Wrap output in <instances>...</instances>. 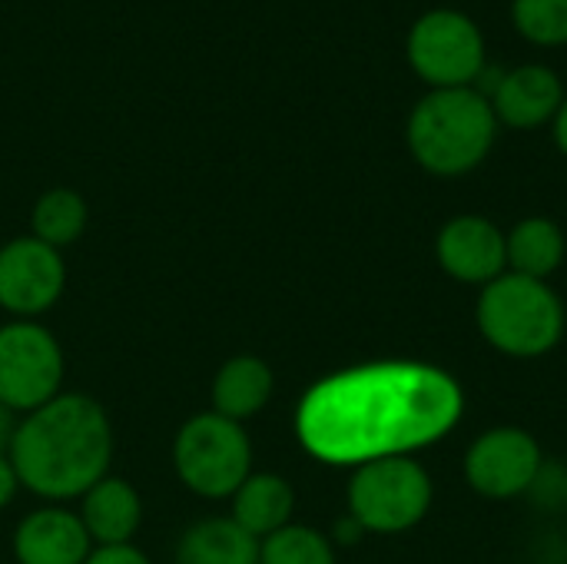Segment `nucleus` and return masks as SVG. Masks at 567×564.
Listing matches in <instances>:
<instances>
[{"label":"nucleus","mask_w":567,"mask_h":564,"mask_svg":"<svg viewBox=\"0 0 567 564\" xmlns=\"http://www.w3.org/2000/svg\"><path fill=\"white\" fill-rule=\"evenodd\" d=\"M462 409V386L449 372L422 362H372L309 389L296 425L319 462L359 469L439 442Z\"/></svg>","instance_id":"obj_1"},{"label":"nucleus","mask_w":567,"mask_h":564,"mask_svg":"<svg viewBox=\"0 0 567 564\" xmlns=\"http://www.w3.org/2000/svg\"><path fill=\"white\" fill-rule=\"evenodd\" d=\"M17 485H20V479H17V472H13V462L0 452V509L13 499Z\"/></svg>","instance_id":"obj_23"},{"label":"nucleus","mask_w":567,"mask_h":564,"mask_svg":"<svg viewBox=\"0 0 567 564\" xmlns=\"http://www.w3.org/2000/svg\"><path fill=\"white\" fill-rule=\"evenodd\" d=\"M296 509V495L289 489V482L282 475H249L236 495H233V522L239 529H246L252 539H269L279 529L289 525Z\"/></svg>","instance_id":"obj_15"},{"label":"nucleus","mask_w":567,"mask_h":564,"mask_svg":"<svg viewBox=\"0 0 567 564\" xmlns=\"http://www.w3.org/2000/svg\"><path fill=\"white\" fill-rule=\"evenodd\" d=\"M63 379V352L37 322H10L0 329V402L13 412H33L56 399Z\"/></svg>","instance_id":"obj_8"},{"label":"nucleus","mask_w":567,"mask_h":564,"mask_svg":"<svg viewBox=\"0 0 567 564\" xmlns=\"http://www.w3.org/2000/svg\"><path fill=\"white\" fill-rule=\"evenodd\" d=\"M173 462L186 489L203 499H226L249 479L252 445L239 422L219 412H203L179 429Z\"/></svg>","instance_id":"obj_6"},{"label":"nucleus","mask_w":567,"mask_h":564,"mask_svg":"<svg viewBox=\"0 0 567 564\" xmlns=\"http://www.w3.org/2000/svg\"><path fill=\"white\" fill-rule=\"evenodd\" d=\"M66 283L60 249L37 236L13 239L0 249V306L13 316H37L50 309Z\"/></svg>","instance_id":"obj_10"},{"label":"nucleus","mask_w":567,"mask_h":564,"mask_svg":"<svg viewBox=\"0 0 567 564\" xmlns=\"http://www.w3.org/2000/svg\"><path fill=\"white\" fill-rule=\"evenodd\" d=\"M140 495L123 479H100L80 509V522L90 542L100 545H130L133 532L140 529Z\"/></svg>","instance_id":"obj_14"},{"label":"nucleus","mask_w":567,"mask_h":564,"mask_svg":"<svg viewBox=\"0 0 567 564\" xmlns=\"http://www.w3.org/2000/svg\"><path fill=\"white\" fill-rule=\"evenodd\" d=\"M13 432H17L13 409H7V406L0 402V452H3V449H10V442H13Z\"/></svg>","instance_id":"obj_24"},{"label":"nucleus","mask_w":567,"mask_h":564,"mask_svg":"<svg viewBox=\"0 0 567 564\" xmlns=\"http://www.w3.org/2000/svg\"><path fill=\"white\" fill-rule=\"evenodd\" d=\"M488 100L498 123L515 130H538L555 120L565 100V86L548 63H522L502 73Z\"/></svg>","instance_id":"obj_12"},{"label":"nucleus","mask_w":567,"mask_h":564,"mask_svg":"<svg viewBox=\"0 0 567 564\" xmlns=\"http://www.w3.org/2000/svg\"><path fill=\"white\" fill-rule=\"evenodd\" d=\"M551 126H555V143H558V150L567 156V93L565 100H561V106H558V113H555V120H551Z\"/></svg>","instance_id":"obj_25"},{"label":"nucleus","mask_w":567,"mask_h":564,"mask_svg":"<svg viewBox=\"0 0 567 564\" xmlns=\"http://www.w3.org/2000/svg\"><path fill=\"white\" fill-rule=\"evenodd\" d=\"M259 564H336L332 542L309 525H286L259 542Z\"/></svg>","instance_id":"obj_20"},{"label":"nucleus","mask_w":567,"mask_h":564,"mask_svg":"<svg viewBox=\"0 0 567 564\" xmlns=\"http://www.w3.org/2000/svg\"><path fill=\"white\" fill-rule=\"evenodd\" d=\"M176 564H259V539L233 519H206L183 535Z\"/></svg>","instance_id":"obj_18"},{"label":"nucleus","mask_w":567,"mask_h":564,"mask_svg":"<svg viewBox=\"0 0 567 564\" xmlns=\"http://www.w3.org/2000/svg\"><path fill=\"white\" fill-rule=\"evenodd\" d=\"M269 396H272V369L256 356L229 359L213 382V406L219 416L233 422H243L259 409H266Z\"/></svg>","instance_id":"obj_17"},{"label":"nucleus","mask_w":567,"mask_h":564,"mask_svg":"<svg viewBox=\"0 0 567 564\" xmlns=\"http://www.w3.org/2000/svg\"><path fill=\"white\" fill-rule=\"evenodd\" d=\"M86 229V203L73 189H47L33 206V236L53 249L70 246Z\"/></svg>","instance_id":"obj_19"},{"label":"nucleus","mask_w":567,"mask_h":564,"mask_svg":"<svg viewBox=\"0 0 567 564\" xmlns=\"http://www.w3.org/2000/svg\"><path fill=\"white\" fill-rule=\"evenodd\" d=\"M83 564H150V558L133 545H100Z\"/></svg>","instance_id":"obj_22"},{"label":"nucleus","mask_w":567,"mask_h":564,"mask_svg":"<svg viewBox=\"0 0 567 564\" xmlns=\"http://www.w3.org/2000/svg\"><path fill=\"white\" fill-rule=\"evenodd\" d=\"M565 249V233L548 216H528L505 236L508 269L515 276H528V279H542V283H548V276H555L561 269Z\"/></svg>","instance_id":"obj_16"},{"label":"nucleus","mask_w":567,"mask_h":564,"mask_svg":"<svg viewBox=\"0 0 567 564\" xmlns=\"http://www.w3.org/2000/svg\"><path fill=\"white\" fill-rule=\"evenodd\" d=\"M542 475V445L532 432L518 425H498L478 435L465 455V479L468 485L492 499H518L525 495Z\"/></svg>","instance_id":"obj_9"},{"label":"nucleus","mask_w":567,"mask_h":564,"mask_svg":"<svg viewBox=\"0 0 567 564\" xmlns=\"http://www.w3.org/2000/svg\"><path fill=\"white\" fill-rule=\"evenodd\" d=\"M435 256L452 279L468 286H488L508 269L505 233L492 219L475 213L455 216L439 229Z\"/></svg>","instance_id":"obj_11"},{"label":"nucleus","mask_w":567,"mask_h":564,"mask_svg":"<svg viewBox=\"0 0 567 564\" xmlns=\"http://www.w3.org/2000/svg\"><path fill=\"white\" fill-rule=\"evenodd\" d=\"M412 70L432 86H475L485 70V37L482 27L455 7L425 10L405 40Z\"/></svg>","instance_id":"obj_7"},{"label":"nucleus","mask_w":567,"mask_h":564,"mask_svg":"<svg viewBox=\"0 0 567 564\" xmlns=\"http://www.w3.org/2000/svg\"><path fill=\"white\" fill-rule=\"evenodd\" d=\"M13 552L20 564H83L90 558V535L80 515L66 509H40L20 522Z\"/></svg>","instance_id":"obj_13"},{"label":"nucleus","mask_w":567,"mask_h":564,"mask_svg":"<svg viewBox=\"0 0 567 564\" xmlns=\"http://www.w3.org/2000/svg\"><path fill=\"white\" fill-rule=\"evenodd\" d=\"M498 136L492 100L475 86L429 90L409 113L405 140L415 163L435 176H465L485 163Z\"/></svg>","instance_id":"obj_3"},{"label":"nucleus","mask_w":567,"mask_h":564,"mask_svg":"<svg viewBox=\"0 0 567 564\" xmlns=\"http://www.w3.org/2000/svg\"><path fill=\"white\" fill-rule=\"evenodd\" d=\"M515 30L538 47L567 43V0H512Z\"/></svg>","instance_id":"obj_21"},{"label":"nucleus","mask_w":567,"mask_h":564,"mask_svg":"<svg viewBox=\"0 0 567 564\" xmlns=\"http://www.w3.org/2000/svg\"><path fill=\"white\" fill-rule=\"evenodd\" d=\"M475 322L492 349L512 359H538L565 336V306L558 293L528 276L505 273L482 286Z\"/></svg>","instance_id":"obj_4"},{"label":"nucleus","mask_w":567,"mask_h":564,"mask_svg":"<svg viewBox=\"0 0 567 564\" xmlns=\"http://www.w3.org/2000/svg\"><path fill=\"white\" fill-rule=\"evenodd\" d=\"M432 509V479L412 455H385L355 469L349 482V515L362 532L399 535L415 529Z\"/></svg>","instance_id":"obj_5"},{"label":"nucleus","mask_w":567,"mask_h":564,"mask_svg":"<svg viewBox=\"0 0 567 564\" xmlns=\"http://www.w3.org/2000/svg\"><path fill=\"white\" fill-rule=\"evenodd\" d=\"M113 455L106 412L86 396H56L27 412L10 442L17 479L43 499L86 495Z\"/></svg>","instance_id":"obj_2"}]
</instances>
